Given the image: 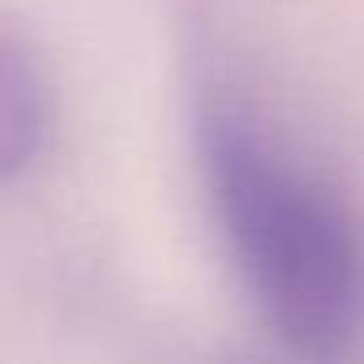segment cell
<instances>
[{"label": "cell", "mask_w": 364, "mask_h": 364, "mask_svg": "<svg viewBox=\"0 0 364 364\" xmlns=\"http://www.w3.org/2000/svg\"><path fill=\"white\" fill-rule=\"evenodd\" d=\"M48 133V90L31 60L0 43V180L35 159Z\"/></svg>", "instance_id": "cell-2"}, {"label": "cell", "mask_w": 364, "mask_h": 364, "mask_svg": "<svg viewBox=\"0 0 364 364\" xmlns=\"http://www.w3.org/2000/svg\"><path fill=\"white\" fill-rule=\"evenodd\" d=\"M202 176L223 245L266 326L309 364L364 338V223L334 180L236 103L202 116Z\"/></svg>", "instance_id": "cell-1"}]
</instances>
